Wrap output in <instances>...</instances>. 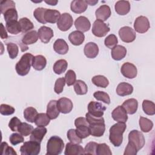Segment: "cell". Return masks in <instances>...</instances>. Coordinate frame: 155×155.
<instances>
[{
    "label": "cell",
    "mask_w": 155,
    "mask_h": 155,
    "mask_svg": "<svg viewBox=\"0 0 155 155\" xmlns=\"http://www.w3.org/2000/svg\"><path fill=\"white\" fill-rule=\"evenodd\" d=\"M126 128L127 125L125 123L117 122L110 128L109 139L110 142L114 147H119L121 145L123 140V133Z\"/></svg>",
    "instance_id": "obj_1"
},
{
    "label": "cell",
    "mask_w": 155,
    "mask_h": 155,
    "mask_svg": "<svg viewBox=\"0 0 155 155\" xmlns=\"http://www.w3.org/2000/svg\"><path fill=\"white\" fill-rule=\"evenodd\" d=\"M33 58V54L29 53H25L22 56L15 66L16 71L18 75L24 76L29 73L32 65Z\"/></svg>",
    "instance_id": "obj_2"
},
{
    "label": "cell",
    "mask_w": 155,
    "mask_h": 155,
    "mask_svg": "<svg viewBox=\"0 0 155 155\" xmlns=\"http://www.w3.org/2000/svg\"><path fill=\"white\" fill-rule=\"evenodd\" d=\"M64 148V143L62 139L57 136L51 137L47 144L46 155H58L60 154Z\"/></svg>",
    "instance_id": "obj_3"
},
{
    "label": "cell",
    "mask_w": 155,
    "mask_h": 155,
    "mask_svg": "<svg viewBox=\"0 0 155 155\" xmlns=\"http://www.w3.org/2000/svg\"><path fill=\"white\" fill-rule=\"evenodd\" d=\"M74 125L76 128V133L82 139L86 138L90 134L89 130V124L86 117H79L75 119Z\"/></svg>",
    "instance_id": "obj_4"
},
{
    "label": "cell",
    "mask_w": 155,
    "mask_h": 155,
    "mask_svg": "<svg viewBox=\"0 0 155 155\" xmlns=\"http://www.w3.org/2000/svg\"><path fill=\"white\" fill-rule=\"evenodd\" d=\"M40 143L33 140L25 142L20 148L22 155H37L40 153Z\"/></svg>",
    "instance_id": "obj_5"
},
{
    "label": "cell",
    "mask_w": 155,
    "mask_h": 155,
    "mask_svg": "<svg viewBox=\"0 0 155 155\" xmlns=\"http://www.w3.org/2000/svg\"><path fill=\"white\" fill-rule=\"evenodd\" d=\"M128 142L133 145L139 151L144 146L145 140L143 134L140 131L134 130L129 133Z\"/></svg>",
    "instance_id": "obj_6"
},
{
    "label": "cell",
    "mask_w": 155,
    "mask_h": 155,
    "mask_svg": "<svg viewBox=\"0 0 155 155\" xmlns=\"http://www.w3.org/2000/svg\"><path fill=\"white\" fill-rule=\"evenodd\" d=\"M91 31L95 36L101 38L105 36L110 31V27L103 21L96 19L93 24Z\"/></svg>",
    "instance_id": "obj_7"
},
{
    "label": "cell",
    "mask_w": 155,
    "mask_h": 155,
    "mask_svg": "<svg viewBox=\"0 0 155 155\" xmlns=\"http://www.w3.org/2000/svg\"><path fill=\"white\" fill-rule=\"evenodd\" d=\"M119 35L121 40L126 43L133 42L136 37L135 31L128 26L121 27L119 30Z\"/></svg>",
    "instance_id": "obj_8"
},
{
    "label": "cell",
    "mask_w": 155,
    "mask_h": 155,
    "mask_svg": "<svg viewBox=\"0 0 155 155\" xmlns=\"http://www.w3.org/2000/svg\"><path fill=\"white\" fill-rule=\"evenodd\" d=\"M73 23L72 16L68 13H64L61 15L57 22V27L61 31H66L71 27Z\"/></svg>",
    "instance_id": "obj_9"
},
{
    "label": "cell",
    "mask_w": 155,
    "mask_h": 155,
    "mask_svg": "<svg viewBox=\"0 0 155 155\" xmlns=\"http://www.w3.org/2000/svg\"><path fill=\"white\" fill-rule=\"evenodd\" d=\"M150 22L148 18L143 16L137 17L134 22V30L139 33H144L150 28Z\"/></svg>",
    "instance_id": "obj_10"
},
{
    "label": "cell",
    "mask_w": 155,
    "mask_h": 155,
    "mask_svg": "<svg viewBox=\"0 0 155 155\" xmlns=\"http://www.w3.org/2000/svg\"><path fill=\"white\" fill-rule=\"evenodd\" d=\"M105 110L106 107L98 102L91 101L88 105V113L95 117H102Z\"/></svg>",
    "instance_id": "obj_11"
},
{
    "label": "cell",
    "mask_w": 155,
    "mask_h": 155,
    "mask_svg": "<svg viewBox=\"0 0 155 155\" xmlns=\"http://www.w3.org/2000/svg\"><path fill=\"white\" fill-rule=\"evenodd\" d=\"M122 75L128 79H133L136 77L137 70L136 67L130 62L124 63L120 68Z\"/></svg>",
    "instance_id": "obj_12"
},
{
    "label": "cell",
    "mask_w": 155,
    "mask_h": 155,
    "mask_svg": "<svg viewBox=\"0 0 155 155\" xmlns=\"http://www.w3.org/2000/svg\"><path fill=\"white\" fill-rule=\"evenodd\" d=\"M38 34L41 41L44 44L48 43L54 35L53 30L46 26L41 27L38 30Z\"/></svg>",
    "instance_id": "obj_13"
},
{
    "label": "cell",
    "mask_w": 155,
    "mask_h": 155,
    "mask_svg": "<svg viewBox=\"0 0 155 155\" xmlns=\"http://www.w3.org/2000/svg\"><path fill=\"white\" fill-rule=\"evenodd\" d=\"M57 106L59 111L63 114L69 113L73 107L71 101L67 97H61L57 101Z\"/></svg>",
    "instance_id": "obj_14"
},
{
    "label": "cell",
    "mask_w": 155,
    "mask_h": 155,
    "mask_svg": "<svg viewBox=\"0 0 155 155\" xmlns=\"http://www.w3.org/2000/svg\"><path fill=\"white\" fill-rule=\"evenodd\" d=\"M113 119L117 122L125 123L128 119L127 113L122 106L119 105L111 113Z\"/></svg>",
    "instance_id": "obj_15"
},
{
    "label": "cell",
    "mask_w": 155,
    "mask_h": 155,
    "mask_svg": "<svg viewBox=\"0 0 155 155\" xmlns=\"http://www.w3.org/2000/svg\"><path fill=\"white\" fill-rule=\"evenodd\" d=\"M74 26L78 31L84 33L90 30L91 24L87 18L85 16H81L75 20Z\"/></svg>",
    "instance_id": "obj_16"
},
{
    "label": "cell",
    "mask_w": 155,
    "mask_h": 155,
    "mask_svg": "<svg viewBox=\"0 0 155 155\" xmlns=\"http://www.w3.org/2000/svg\"><path fill=\"white\" fill-rule=\"evenodd\" d=\"M64 154L65 155L85 154V151L81 145L69 142L66 144Z\"/></svg>",
    "instance_id": "obj_17"
},
{
    "label": "cell",
    "mask_w": 155,
    "mask_h": 155,
    "mask_svg": "<svg viewBox=\"0 0 155 155\" xmlns=\"http://www.w3.org/2000/svg\"><path fill=\"white\" fill-rule=\"evenodd\" d=\"M90 133L94 137H101L103 136L105 130V122H99L89 125Z\"/></svg>",
    "instance_id": "obj_18"
},
{
    "label": "cell",
    "mask_w": 155,
    "mask_h": 155,
    "mask_svg": "<svg viewBox=\"0 0 155 155\" xmlns=\"http://www.w3.org/2000/svg\"><path fill=\"white\" fill-rule=\"evenodd\" d=\"M111 14V9L107 5H102L95 12V15L97 19L103 22L107 21V19L110 17Z\"/></svg>",
    "instance_id": "obj_19"
},
{
    "label": "cell",
    "mask_w": 155,
    "mask_h": 155,
    "mask_svg": "<svg viewBox=\"0 0 155 155\" xmlns=\"http://www.w3.org/2000/svg\"><path fill=\"white\" fill-rule=\"evenodd\" d=\"M84 53L87 58L90 59L94 58L99 53V47L94 42H88L84 47Z\"/></svg>",
    "instance_id": "obj_20"
},
{
    "label": "cell",
    "mask_w": 155,
    "mask_h": 155,
    "mask_svg": "<svg viewBox=\"0 0 155 155\" xmlns=\"http://www.w3.org/2000/svg\"><path fill=\"white\" fill-rule=\"evenodd\" d=\"M47 131V130L45 127H38L34 128L30 137V140L36 141L41 143L44 137L46 134Z\"/></svg>",
    "instance_id": "obj_21"
},
{
    "label": "cell",
    "mask_w": 155,
    "mask_h": 155,
    "mask_svg": "<svg viewBox=\"0 0 155 155\" xmlns=\"http://www.w3.org/2000/svg\"><path fill=\"white\" fill-rule=\"evenodd\" d=\"M115 11L119 15H125L130 12V4L128 1H118L114 5Z\"/></svg>",
    "instance_id": "obj_22"
},
{
    "label": "cell",
    "mask_w": 155,
    "mask_h": 155,
    "mask_svg": "<svg viewBox=\"0 0 155 155\" xmlns=\"http://www.w3.org/2000/svg\"><path fill=\"white\" fill-rule=\"evenodd\" d=\"M111 54L114 60L120 61L125 57L127 54V49L122 45H117L111 49Z\"/></svg>",
    "instance_id": "obj_23"
},
{
    "label": "cell",
    "mask_w": 155,
    "mask_h": 155,
    "mask_svg": "<svg viewBox=\"0 0 155 155\" xmlns=\"http://www.w3.org/2000/svg\"><path fill=\"white\" fill-rule=\"evenodd\" d=\"M59 110L57 106V101H50L47 107V114L50 119H56L59 114Z\"/></svg>",
    "instance_id": "obj_24"
},
{
    "label": "cell",
    "mask_w": 155,
    "mask_h": 155,
    "mask_svg": "<svg viewBox=\"0 0 155 155\" xmlns=\"http://www.w3.org/2000/svg\"><path fill=\"white\" fill-rule=\"evenodd\" d=\"M129 114H134L137 110L138 102L136 99L131 98L125 101L122 105Z\"/></svg>",
    "instance_id": "obj_25"
},
{
    "label": "cell",
    "mask_w": 155,
    "mask_h": 155,
    "mask_svg": "<svg viewBox=\"0 0 155 155\" xmlns=\"http://www.w3.org/2000/svg\"><path fill=\"white\" fill-rule=\"evenodd\" d=\"M88 7V4L85 1L83 0H74L71 2V10L75 13H82L84 12Z\"/></svg>",
    "instance_id": "obj_26"
},
{
    "label": "cell",
    "mask_w": 155,
    "mask_h": 155,
    "mask_svg": "<svg viewBox=\"0 0 155 155\" xmlns=\"http://www.w3.org/2000/svg\"><path fill=\"white\" fill-rule=\"evenodd\" d=\"M133 91V86L127 82H120L116 88V93L120 96H125L131 94Z\"/></svg>",
    "instance_id": "obj_27"
},
{
    "label": "cell",
    "mask_w": 155,
    "mask_h": 155,
    "mask_svg": "<svg viewBox=\"0 0 155 155\" xmlns=\"http://www.w3.org/2000/svg\"><path fill=\"white\" fill-rule=\"evenodd\" d=\"M68 39L70 42L76 46L81 45L84 40H85V36L83 33L76 30L72 31L68 36Z\"/></svg>",
    "instance_id": "obj_28"
},
{
    "label": "cell",
    "mask_w": 155,
    "mask_h": 155,
    "mask_svg": "<svg viewBox=\"0 0 155 155\" xmlns=\"http://www.w3.org/2000/svg\"><path fill=\"white\" fill-rule=\"evenodd\" d=\"M53 49L59 54H65L68 51V45L63 39H58L53 44Z\"/></svg>",
    "instance_id": "obj_29"
},
{
    "label": "cell",
    "mask_w": 155,
    "mask_h": 155,
    "mask_svg": "<svg viewBox=\"0 0 155 155\" xmlns=\"http://www.w3.org/2000/svg\"><path fill=\"white\" fill-rule=\"evenodd\" d=\"M61 15L58 10L47 8L45 12L44 18L46 22L54 24L58 21Z\"/></svg>",
    "instance_id": "obj_30"
},
{
    "label": "cell",
    "mask_w": 155,
    "mask_h": 155,
    "mask_svg": "<svg viewBox=\"0 0 155 155\" xmlns=\"http://www.w3.org/2000/svg\"><path fill=\"white\" fill-rule=\"evenodd\" d=\"M38 34L35 30H31L26 33L22 38V42L24 45H31L35 43L38 39Z\"/></svg>",
    "instance_id": "obj_31"
},
{
    "label": "cell",
    "mask_w": 155,
    "mask_h": 155,
    "mask_svg": "<svg viewBox=\"0 0 155 155\" xmlns=\"http://www.w3.org/2000/svg\"><path fill=\"white\" fill-rule=\"evenodd\" d=\"M46 58L42 55H37L34 56L32 62V66L34 69L38 71L42 70L46 66Z\"/></svg>",
    "instance_id": "obj_32"
},
{
    "label": "cell",
    "mask_w": 155,
    "mask_h": 155,
    "mask_svg": "<svg viewBox=\"0 0 155 155\" xmlns=\"http://www.w3.org/2000/svg\"><path fill=\"white\" fill-rule=\"evenodd\" d=\"M5 27L8 33L12 35H17L21 32V27L17 21H11L6 22Z\"/></svg>",
    "instance_id": "obj_33"
},
{
    "label": "cell",
    "mask_w": 155,
    "mask_h": 155,
    "mask_svg": "<svg viewBox=\"0 0 155 155\" xmlns=\"http://www.w3.org/2000/svg\"><path fill=\"white\" fill-rule=\"evenodd\" d=\"M38 114L37 110L31 107L26 108L24 111V117L25 120L29 122L33 123Z\"/></svg>",
    "instance_id": "obj_34"
},
{
    "label": "cell",
    "mask_w": 155,
    "mask_h": 155,
    "mask_svg": "<svg viewBox=\"0 0 155 155\" xmlns=\"http://www.w3.org/2000/svg\"><path fill=\"white\" fill-rule=\"evenodd\" d=\"M139 124L141 131L144 133L150 131L153 127V123L151 120L142 116H140L139 118Z\"/></svg>",
    "instance_id": "obj_35"
},
{
    "label": "cell",
    "mask_w": 155,
    "mask_h": 155,
    "mask_svg": "<svg viewBox=\"0 0 155 155\" xmlns=\"http://www.w3.org/2000/svg\"><path fill=\"white\" fill-rule=\"evenodd\" d=\"M68 66V63L65 59L57 61L53 65V71L57 74H61L65 71Z\"/></svg>",
    "instance_id": "obj_36"
},
{
    "label": "cell",
    "mask_w": 155,
    "mask_h": 155,
    "mask_svg": "<svg viewBox=\"0 0 155 155\" xmlns=\"http://www.w3.org/2000/svg\"><path fill=\"white\" fill-rule=\"evenodd\" d=\"M74 90L78 95H84L87 93L88 87L85 82L78 80L74 84Z\"/></svg>",
    "instance_id": "obj_37"
},
{
    "label": "cell",
    "mask_w": 155,
    "mask_h": 155,
    "mask_svg": "<svg viewBox=\"0 0 155 155\" xmlns=\"http://www.w3.org/2000/svg\"><path fill=\"white\" fill-rule=\"evenodd\" d=\"M92 82L96 86L101 88H106L108 84L109 81L108 79L102 75H96L92 78Z\"/></svg>",
    "instance_id": "obj_38"
},
{
    "label": "cell",
    "mask_w": 155,
    "mask_h": 155,
    "mask_svg": "<svg viewBox=\"0 0 155 155\" xmlns=\"http://www.w3.org/2000/svg\"><path fill=\"white\" fill-rule=\"evenodd\" d=\"M19 24L21 27L22 33L28 32L34 28L33 22L27 18H22L20 19L19 21Z\"/></svg>",
    "instance_id": "obj_39"
},
{
    "label": "cell",
    "mask_w": 155,
    "mask_h": 155,
    "mask_svg": "<svg viewBox=\"0 0 155 155\" xmlns=\"http://www.w3.org/2000/svg\"><path fill=\"white\" fill-rule=\"evenodd\" d=\"M50 119L45 113H39L35 120V124L38 127H45L49 124Z\"/></svg>",
    "instance_id": "obj_40"
},
{
    "label": "cell",
    "mask_w": 155,
    "mask_h": 155,
    "mask_svg": "<svg viewBox=\"0 0 155 155\" xmlns=\"http://www.w3.org/2000/svg\"><path fill=\"white\" fill-rule=\"evenodd\" d=\"M142 109L147 115L153 116L155 114V104L152 101L143 100L142 102Z\"/></svg>",
    "instance_id": "obj_41"
},
{
    "label": "cell",
    "mask_w": 155,
    "mask_h": 155,
    "mask_svg": "<svg viewBox=\"0 0 155 155\" xmlns=\"http://www.w3.org/2000/svg\"><path fill=\"white\" fill-rule=\"evenodd\" d=\"M47 8H42V7H38L36 8L33 12V16L35 19L37 20L38 22L41 24H45L47 23L45 20V12Z\"/></svg>",
    "instance_id": "obj_42"
},
{
    "label": "cell",
    "mask_w": 155,
    "mask_h": 155,
    "mask_svg": "<svg viewBox=\"0 0 155 155\" xmlns=\"http://www.w3.org/2000/svg\"><path fill=\"white\" fill-rule=\"evenodd\" d=\"M4 18L5 22H8L11 21H17L18 19V12L16 8H12L4 12Z\"/></svg>",
    "instance_id": "obj_43"
},
{
    "label": "cell",
    "mask_w": 155,
    "mask_h": 155,
    "mask_svg": "<svg viewBox=\"0 0 155 155\" xmlns=\"http://www.w3.org/2000/svg\"><path fill=\"white\" fill-rule=\"evenodd\" d=\"M7 50L9 55L10 58L15 59L17 57L19 52V48L18 45L13 42L7 43Z\"/></svg>",
    "instance_id": "obj_44"
},
{
    "label": "cell",
    "mask_w": 155,
    "mask_h": 155,
    "mask_svg": "<svg viewBox=\"0 0 155 155\" xmlns=\"http://www.w3.org/2000/svg\"><path fill=\"white\" fill-rule=\"evenodd\" d=\"M96 154L97 155H111L112 153L110 147L106 143H102L97 144Z\"/></svg>",
    "instance_id": "obj_45"
},
{
    "label": "cell",
    "mask_w": 155,
    "mask_h": 155,
    "mask_svg": "<svg viewBox=\"0 0 155 155\" xmlns=\"http://www.w3.org/2000/svg\"><path fill=\"white\" fill-rule=\"evenodd\" d=\"M93 96L97 101H102L107 104H110V96L107 93H105L104 91H96L94 93Z\"/></svg>",
    "instance_id": "obj_46"
},
{
    "label": "cell",
    "mask_w": 155,
    "mask_h": 155,
    "mask_svg": "<svg viewBox=\"0 0 155 155\" xmlns=\"http://www.w3.org/2000/svg\"><path fill=\"white\" fill-rule=\"evenodd\" d=\"M33 130V126L26 122L21 123L18 128V132L24 136H28L31 133Z\"/></svg>",
    "instance_id": "obj_47"
},
{
    "label": "cell",
    "mask_w": 155,
    "mask_h": 155,
    "mask_svg": "<svg viewBox=\"0 0 155 155\" xmlns=\"http://www.w3.org/2000/svg\"><path fill=\"white\" fill-rule=\"evenodd\" d=\"M67 138L70 141V142L73 143L79 144L82 143V139L78 136L76 133L74 129H70L67 131Z\"/></svg>",
    "instance_id": "obj_48"
},
{
    "label": "cell",
    "mask_w": 155,
    "mask_h": 155,
    "mask_svg": "<svg viewBox=\"0 0 155 155\" xmlns=\"http://www.w3.org/2000/svg\"><path fill=\"white\" fill-rule=\"evenodd\" d=\"M118 42L117 38L116 36L114 34H111L107 36V38L105 39L104 44L105 45L108 47V48H113L114 47L117 45V44Z\"/></svg>",
    "instance_id": "obj_49"
},
{
    "label": "cell",
    "mask_w": 155,
    "mask_h": 155,
    "mask_svg": "<svg viewBox=\"0 0 155 155\" xmlns=\"http://www.w3.org/2000/svg\"><path fill=\"white\" fill-rule=\"evenodd\" d=\"M65 81L68 86H71L76 82V76L75 72L72 70H69L65 73Z\"/></svg>",
    "instance_id": "obj_50"
},
{
    "label": "cell",
    "mask_w": 155,
    "mask_h": 155,
    "mask_svg": "<svg viewBox=\"0 0 155 155\" xmlns=\"http://www.w3.org/2000/svg\"><path fill=\"white\" fill-rule=\"evenodd\" d=\"M1 155H10V154H15L16 155V152L14 150V149L8 146V143L5 142H3L1 144Z\"/></svg>",
    "instance_id": "obj_51"
},
{
    "label": "cell",
    "mask_w": 155,
    "mask_h": 155,
    "mask_svg": "<svg viewBox=\"0 0 155 155\" xmlns=\"http://www.w3.org/2000/svg\"><path fill=\"white\" fill-rule=\"evenodd\" d=\"M1 6V12L2 14H4V12L12 8H15V3L12 0H4L0 2Z\"/></svg>",
    "instance_id": "obj_52"
},
{
    "label": "cell",
    "mask_w": 155,
    "mask_h": 155,
    "mask_svg": "<svg viewBox=\"0 0 155 155\" xmlns=\"http://www.w3.org/2000/svg\"><path fill=\"white\" fill-rule=\"evenodd\" d=\"M15 109L11 105L7 104H1L0 106V113L4 116H9L13 114Z\"/></svg>",
    "instance_id": "obj_53"
},
{
    "label": "cell",
    "mask_w": 155,
    "mask_h": 155,
    "mask_svg": "<svg viewBox=\"0 0 155 155\" xmlns=\"http://www.w3.org/2000/svg\"><path fill=\"white\" fill-rule=\"evenodd\" d=\"M65 84V78H58L54 84V91L56 94H60L62 92L64 87Z\"/></svg>",
    "instance_id": "obj_54"
},
{
    "label": "cell",
    "mask_w": 155,
    "mask_h": 155,
    "mask_svg": "<svg viewBox=\"0 0 155 155\" xmlns=\"http://www.w3.org/2000/svg\"><path fill=\"white\" fill-rule=\"evenodd\" d=\"M98 143L94 142H88L84 148L85 151V154H92V155H95L96 154V148L97 145Z\"/></svg>",
    "instance_id": "obj_55"
},
{
    "label": "cell",
    "mask_w": 155,
    "mask_h": 155,
    "mask_svg": "<svg viewBox=\"0 0 155 155\" xmlns=\"http://www.w3.org/2000/svg\"><path fill=\"white\" fill-rule=\"evenodd\" d=\"M9 140L10 143L13 145H16L18 143H22L24 142V137L22 136V134H21L20 133H13L9 137Z\"/></svg>",
    "instance_id": "obj_56"
},
{
    "label": "cell",
    "mask_w": 155,
    "mask_h": 155,
    "mask_svg": "<svg viewBox=\"0 0 155 155\" xmlns=\"http://www.w3.org/2000/svg\"><path fill=\"white\" fill-rule=\"evenodd\" d=\"M21 123V120L17 117H13L8 123V127L12 131H18V128Z\"/></svg>",
    "instance_id": "obj_57"
},
{
    "label": "cell",
    "mask_w": 155,
    "mask_h": 155,
    "mask_svg": "<svg viewBox=\"0 0 155 155\" xmlns=\"http://www.w3.org/2000/svg\"><path fill=\"white\" fill-rule=\"evenodd\" d=\"M137 151H138L137 150L136 148L133 145L128 142L125 148L124 154V155H136L137 153Z\"/></svg>",
    "instance_id": "obj_58"
},
{
    "label": "cell",
    "mask_w": 155,
    "mask_h": 155,
    "mask_svg": "<svg viewBox=\"0 0 155 155\" xmlns=\"http://www.w3.org/2000/svg\"><path fill=\"white\" fill-rule=\"evenodd\" d=\"M1 38L2 39H7L8 38V34L7 33V31L5 28V27L4 26L2 23H1Z\"/></svg>",
    "instance_id": "obj_59"
},
{
    "label": "cell",
    "mask_w": 155,
    "mask_h": 155,
    "mask_svg": "<svg viewBox=\"0 0 155 155\" xmlns=\"http://www.w3.org/2000/svg\"><path fill=\"white\" fill-rule=\"evenodd\" d=\"M45 2L51 5H56L58 3V1H45Z\"/></svg>",
    "instance_id": "obj_60"
},
{
    "label": "cell",
    "mask_w": 155,
    "mask_h": 155,
    "mask_svg": "<svg viewBox=\"0 0 155 155\" xmlns=\"http://www.w3.org/2000/svg\"><path fill=\"white\" fill-rule=\"evenodd\" d=\"M85 2L87 4H89L90 5H94L98 2V1H85Z\"/></svg>",
    "instance_id": "obj_61"
}]
</instances>
